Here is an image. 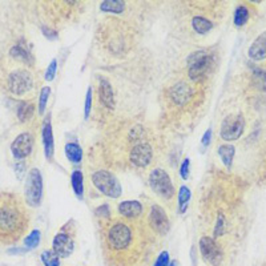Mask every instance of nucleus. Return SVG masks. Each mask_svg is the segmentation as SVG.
Segmentation results:
<instances>
[{
	"mask_svg": "<svg viewBox=\"0 0 266 266\" xmlns=\"http://www.w3.org/2000/svg\"><path fill=\"white\" fill-rule=\"evenodd\" d=\"M152 232L141 220L107 218L101 228L104 257L111 266H138L148 257Z\"/></svg>",
	"mask_w": 266,
	"mask_h": 266,
	"instance_id": "f257e3e1",
	"label": "nucleus"
},
{
	"mask_svg": "<svg viewBox=\"0 0 266 266\" xmlns=\"http://www.w3.org/2000/svg\"><path fill=\"white\" fill-rule=\"evenodd\" d=\"M29 213L19 194L0 192V244L11 245L25 234Z\"/></svg>",
	"mask_w": 266,
	"mask_h": 266,
	"instance_id": "f03ea898",
	"label": "nucleus"
},
{
	"mask_svg": "<svg viewBox=\"0 0 266 266\" xmlns=\"http://www.w3.org/2000/svg\"><path fill=\"white\" fill-rule=\"evenodd\" d=\"M213 62H215V57L206 49H201V51L192 53L189 56V60H188V77H189V80H192L194 83L205 80V77L208 76V73L213 67Z\"/></svg>",
	"mask_w": 266,
	"mask_h": 266,
	"instance_id": "7ed1b4c3",
	"label": "nucleus"
},
{
	"mask_svg": "<svg viewBox=\"0 0 266 266\" xmlns=\"http://www.w3.org/2000/svg\"><path fill=\"white\" fill-rule=\"evenodd\" d=\"M75 234H76V228L75 222L69 221L66 225H63L60 230L56 233L52 241V250L60 257V258H67L75 250Z\"/></svg>",
	"mask_w": 266,
	"mask_h": 266,
	"instance_id": "20e7f679",
	"label": "nucleus"
},
{
	"mask_svg": "<svg viewBox=\"0 0 266 266\" xmlns=\"http://www.w3.org/2000/svg\"><path fill=\"white\" fill-rule=\"evenodd\" d=\"M92 183L101 194L111 198H119L123 193V188L119 179L109 170L100 169L92 174Z\"/></svg>",
	"mask_w": 266,
	"mask_h": 266,
	"instance_id": "39448f33",
	"label": "nucleus"
},
{
	"mask_svg": "<svg viewBox=\"0 0 266 266\" xmlns=\"http://www.w3.org/2000/svg\"><path fill=\"white\" fill-rule=\"evenodd\" d=\"M149 187L153 190V193L157 194L163 201L173 200L174 197V187H173L172 180H170L169 174L161 168H155L149 174Z\"/></svg>",
	"mask_w": 266,
	"mask_h": 266,
	"instance_id": "423d86ee",
	"label": "nucleus"
},
{
	"mask_svg": "<svg viewBox=\"0 0 266 266\" xmlns=\"http://www.w3.org/2000/svg\"><path fill=\"white\" fill-rule=\"evenodd\" d=\"M145 224L149 230L152 232V234L159 235V237H164L165 234H168L170 229L169 217L164 211V208L157 204H153L149 208Z\"/></svg>",
	"mask_w": 266,
	"mask_h": 266,
	"instance_id": "0eeeda50",
	"label": "nucleus"
},
{
	"mask_svg": "<svg viewBox=\"0 0 266 266\" xmlns=\"http://www.w3.org/2000/svg\"><path fill=\"white\" fill-rule=\"evenodd\" d=\"M24 196L27 204L32 208L40 205L43 197V177L38 168H32L25 180Z\"/></svg>",
	"mask_w": 266,
	"mask_h": 266,
	"instance_id": "6e6552de",
	"label": "nucleus"
},
{
	"mask_svg": "<svg viewBox=\"0 0 266 266\" xmlns=\"http://www.w3.org/2000/svg\"><path fill=\"white\" fill-rule=\"evenodd\" d=\"M34 85V79L28 69H16L7 79V88L14 96H23L29 92Z\"/></svg>",
	"mask_w": 266,
	"mask_h": 266,
	"instance_id": "1a4fd4ad",
	"label": "nucleus"
},
{
	"mask_svg": "<svg viewBox=\"0 0 266 266\" xmlns=\"http://www.w3.org/2000/svg\"><path fill=\"white\" fill-rule=\"evenodd\" d=\"M244 128H245V119L241 113L229 114L222 121L220 133L225 141H234L241 137Z\"/></svg>",
	"mask_w": 266,
	"mask_h": 266,
	"instance_id": "9d476101",
	"label": "nucleus"
},
{
	"mask_svg": "<svg viewBox=\"0 0 266 266\" xmlns=\"http://www.w3.org/2000/svg\"><path fill=\"white\" fill-rule=\"evenodd\" d=\"M200 252L202 258L212 266H220L224 259V252L218 246L217 241L212 237L204 235L200 240Z\"/></svg>",
	"mask_w": 266,
	"mask_h": 266,
	"instance_id": "9b49d317",
	"label": "nucleus"
},
{
	"mask_svg": "<svg viewBox=\"0 0 266 266\" xmlns=\"http://www.w3.org/2000/svg\"><path fill=\"white\" fill-rule=\"evenodd\" d=\"M194 90L192 85L185 81H179L168 90V100L174 107H185L187 104L193 100Z\"/></svg>",
	"mask_w": 266,
	"mask_h": 266,
	"instance_id": "f8f14e48",
	"label": "nucleus"
},
{
	"mask_svg": "<svg viewBox=\"0 0 266 266\" xmlns=\"http://www.w3.org/2000/svg\"><path fill=\"white\" fill-rule=\"evenodd\" d=\"M153 160L152 145L146 141L137 140L129 152V161L137 168H146Z\"/></svg>",
	"mask_w": 266,
	"mask_h": 266,
	"instance_id": "ddd939ff",
	"label": "nucleus"
},
{
	"mask_svg": "<svg viewBox=\"0 0 266 266\" xmlns=\"http://www.w3.org/2000/svg\"><path fill=\"white\" fill-rule=\"evenodd\" d=\"M34 149V136L31 132H23L11 144V152L15 159L24 160Z\"/></svg>",
	"mask_w": 266,
	"mask_h": 266,
	"instance_id": "4468645a",
	"label": "nucleus"
},
{
	"mask_svg": "<svg viewBox=\"0 0 266 266\" xmlns=\"http://www.w3.org/2000/svg\"><path fill=\"white\" fill-rule=\"evenodd\" d=\"M117 213L120 217L127 218V220H141L144 216V205L140 201H123L117 206Z\"/></svg>",
	"mask_w": 266,
	"mask_h": 266,
	"instance_id": "2eb2a0df",
	"label": "nucleus"
},
{
	"mask_svg": "<svg viewBox=\"0 0 266 266\" xmlns=\"http://www.w3.org/2000/svg\"><path fill=\"white\" fill-rule=\"evenodd\" d=\"M42 136H43V145H44L45 157L48 161L53 160V153H55V142H53V133H52V124H51V114L45 117L42 127Z\"/></svg>",
	"mask_w": 266,
	"mask_h": 266,
	"instance_id": "dca6fc26",
	"label": "nucleus"
},
{
	"mask_svg": "<svg viewBox=\"0 0 266 266\" xmlns=\"http://www.w3.org/2000/svg\"><path fill=\"white\" fill-rule=\"evenodd\" d=\"M99 100L100 104L108 111H113L114 108V95L111 83L105 77L99 80Z\"/></svg>",
	"mask_w": 266,
	"mask_h": 266,
	"instance_id": "f3484780",
	"label": "nucleus"
},
{
	"mask_svg": "<svg viewBox=\"0 0 266 266\" xmlns=\"http://www.w3.org/2000/svg\"><path fill=\"white\" fill-rule=\"evenodd\" d=\"M248 55L254 62H261L266 59V31L259 35L258 38L252 43Z\"/></svg>",
	"mask_w": 266,
	"mask_h": 266,
	"instance_id": "a211bd4d",
	"label": "nucleus"
},
{
	"mask_svg": "<svg viewBox=\"0 0 266 266\" xmlns=\"http://www.w3.org/2000/svg\"><path fill=\"white\" fill-rule=\"evenodd\" d=\"M66 156L72 164H80L83 160V149L77 142H68L66 145Z\"/></svg>",
	"mask_w": 266,
	"mask_h": 266,
	"instance_id": "6ab92c4d",
	"label": "nucleus"
},
{
	"mask_svg": "<svg viewBox=\"0 0 266 266\" xmlns=\"http://www.w3.org/2000/svg\"><path fill=\"white\" fill-rule=\"evenodd\" d=\"M71 184H72V189L77 198L83 200L84 197V179L81 170H73L71 174Z\"/></svg>",
	"mask_w": 266,
	"mask_h": 266,
	"instance_id": "aec40b11",
	"label": "nucleus"
},
{
	"mask_svg": "<svg viewBox=\"0 0 266 266\" xmlns=\"http://www.w3.org/2000/svg\"><path fill=\"white\" fill-rule=\"evenodd\" d=\"M192 27L197 34L206 35L213 28V23L204 16H194L192 19Z\"/></svg>",
	"mask_w": 266,
	"mask_h": 266,
	"instance_id": "412c9836",
	"label": "nucleus"
},
{
	"mask_svg": "<svg viewBox=\"0 0 266 266\" xmlns=\"http://www.w3.org/2000/svg\"><path fill=\"white\" fill-rule=\"evenodd\" d=\"M125 10L124 2H119V0H105L100 3V11L108 12V14H123Z\"/></svg>",
	"mask_w": 266,
	"mask_h": 266,
	"instance_id": "4be33fe9",
	"label": "nucleus"
},
{
	"mask_svg": "<svg viewBox=\"0 0 266 266\" xmlns=\"http://www.w3.org/2000/svg\"><path fill=\"white\" fill-rule=\"evenodd\" d=\"M218 155L221 157L222 163L225 166L230 168L233 164V159L235 155V148L230 144H224V145L218 146Z\"/></svg>",
	"mask_w": 266,
	"mask_h": 266,
	"instance_id": "5701e85b",
	"label": "nucleus"
},
{
	"mask_svg": "<svg viewBox=\"0 0 266 266\" xmlns=\"http://www.w3.org/2000/svg\"><path fill=\"white\" fill-rule=\"evenodd\" d=\"M35 112L34 104L31 101H21L17 105V119L20 123H25L32 117V114Z\"/></svg>",
	"mask_w": 266,
	"mask_h": 266,
	"instance_id": "b1692460",
	"label": "nucleus"
},
{
	"mask_svg": "<svg viewBox=\"0 0 266 266\" xmlns=\"http://www.w3.org/2000/svg\"><path fill=\"white\" fill-rule=\"evenodd\" d=\"M190 189L187 187V185H183L179 190V198H177V202H179V213H185L188 209V205H189L190 201Z\"/></svg>",
	"mask_w": 266,
	"mask_h": 266,
	"instance_id": "393cba45",
	"label": "nucleus"
},
{
	"mask_svg": "<svg viewBox=\"0 0 266 266\" xmlns=\"http://www.w3.org/2000/svg\"><path fill=\"white\" fill-rule=\"evenodd\" d=\"M11 56H14L16 59L23 60L24 63L32 62L31 52H29V49H28L27 47H24L23 44L15 45L14 48L11 49Z\"/></svg>",
	"mask_w": 266,
	"mask_h": 266,
	"instance_id": "a878e982",
	"label": "nucleus"
},
{
	"mask_svg": "<svg viewBox=\"0 0 266 266\" xmlns=\"http://www.w3.org/2000/svg\"><path fill=\"white\" fill-rule=\"evenodd\" d=\"M40 259L44 266H60V257L52 249H47L42 253Z\"/></svg>",
	"mask_w": 266,
	"mask_h": 266,
	"instance_id": "bb28decb",
	"label": "nucleus"
},
{
	"mask_svg": "<svg viewBox=\"0 0 266 266\" xmlns=\"http://www.w3.org/2000/svg\"><path fill=\"white\" fill-rule=\"evenodd\" d=\"M248 19H249V10L244 4H241L234 12V24L237 27H242L244 24H246Z\"/></svg>",
	"mask_w": 266,
	"mask_h": 266,
	"instance_id": "cd10ccee",
	"label": "nucleus"
},
{
	"mask_svg": "<svg viewBox=\"0 0 266 266\" xmlns=\"http://www.w3.org/2000/svg\"><path fill=\"white\" fill-rule=\"evenodd\" d=\"M40 237H42L40 230H38V229L32 230L24 240L25 248H27V249H35V248H38L39 244H40Z\"/></svg>",
	"mask_w": 266,
	"mask_h": 266,
	"instance_id": "c85d7f7f",
	"label": "nucleus"
},
{
	"mask_svg": "<svg viewBox=\"0 0 266 266\" xmlns=\"http://www.w3.org/2000/svg\"><path fill=\"white\" fill-rule=\"evenodd\" d=\"M49 96H51V88L49 86H44L42 92H40V97H39V113L40 114H43L45 112Z\"/></svg>",
	"mask_w": 266,
	"mask_h": 266,
	"instance_id": "c756f323",
	"label": "nucleus"
},
{
	"mask_svg": "<svg viewBox=\"0 0 266 266\" xmlns=\"http://www.w3.org/2000/svg\"><path fill=\"white\" fill-rule=\"evenodd\" d=\"M254 80H256V83H258L261 88L266 90V71L259 68L254 69Z\"/></svg>",
	"mask_w": 266,
	"mask_h": 266,
	"instance_id": "7c9ffc66",
	"label": "nucleus"
},
{
	"mask_svg": "<svg viewBox=\"0 0 266 266\" xmlns=\"http://www.w3.org/2000/svg\"><path fill=\"white\" fill-rule=\"evenodd\" d=\"M56 69H57V62H56V59H53L48 66V68H47V71H45V80L47 81H52L55 79Z\"/></svg>",
	"mask_w": 266,
	"mask_h": 266,
	"instance_id": "2f4dec72",
	"label": "nucleus"
},
{
	"mask_svg": "<svg viewBox=\"0 0 266 266\" xmlns=\"http://www.w3.org/2000/svg\"><path fill=\"white\" fill-rule=\"evenodd\" d=\"M169 253L164 250L159 254V257L156 258L155 265L153 266H169Z\"/></svg>",
	"mask_w": 266,
	"mask_h": 266,
	"instance_id": "473e14b6",
	"label": "nucleus"
},
{
	"mask_svg": "<svg viewBox=\"0 0 266 266\" xmlns=\"http://www.w3.org/2000/svg\"><path fill=\"white\" fill-rule=\"evenodd\" d=\"M91 108H92V86H88V92L85 97V111H84V117L88 119L91 113Z\"/></svg>",
	"mask_w": 266,
	"mask_h": 266,
	"instance_id": "72a5a7b5",
	"label": "nucleus"
},
{
	"mask_svg": "<svg viewBox=\"0 0 266 266\" xmlns=\"http://www.w3.org/2000/svg\"><path fill=\"white\" fill-rule=\"evenodd\" d=\"M190 160L189 159H184L183 163H181V168H180V174L183 177L184 180H187L189 177V168H190Z\"/></svg>",
	"mask_w": 266,
	"mask_h": 266,
	"instance_id": "f704fd0d",
	"label": "nucleus"
},
{
	"mask_svg": "<svg viewBox=\"0 0 266 266\" xmlns=\"http://www.w3.org/2000/svg\"><path fill=\"white\" fill-rule=\"evenodd\" d=\"M43 34L45 35V36H47V38H49V39H55V38H57V32L55 31V29H51V28H47V27H43Z\"/></svg>",
	"mask_w": 266,
	"mask_h": 266,
	"instance_id": "c9c22d12",
	"label": "nucleus"
},
{
	"mask_svg": "<svg viewBox=\"0 0 266 266\" xmlns=\"http://www.w3.org/2000/svg\"><path fill=\"white\" fill-rule=\"evenodd\" d=\"M211 138H212V129H208V131L205 132V135H204V137H202V140H201L202 145H204V146L209 145V142H211Z\"/></svg>",
	"mask_w": 266,
	"mask_h": 266,
	"instance_id": "e433bc0d",
	"label": "nucleus"
},
{
	"mask_svg": "<svg viewBox=\"0 0 266 266\" xmlns=\"http://www.w3.org/2000/svg\"><path fill=\"white\" fill-rule=\"evenodd\" d=\"M169 266H177V263L174 262V261H173V262H170V263H169Z\"/></svg>",
	"mask_w": 266,
	"mask_h": 266,
	"instance_id": "4c0bfd02",
	"label": "nucleus"
}]
</instances>
